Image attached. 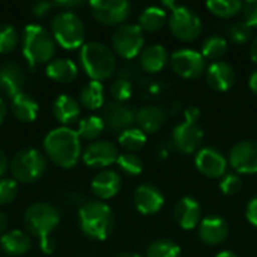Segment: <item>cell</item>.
I'll return each instance as SVG.
<instances>
[{
  "label": "cell",
  "mask_w": 257,
  "mask_h": 257,
  "mask_svg": "<svg viewBox=\"0 0 257 257\" xmlns=\"http://www.w3.org/2000/svg\"><path fill=\"white\" fill-rule=\"evenodd\" d=\"M11 113L20 122H33L38 117L39 104L32 95L20 92L11 99Z\"/></svg>",
  "instance_id": "28"
},
{
  "label": "cell",
  "mask_w": 257,
  "mask_h": 257,
  "mask_svg": "<svg viewBox=\"0 0 257 257\" xmlns=\"http://www.w3.org/2000/svg\"><path fill=\"white\" fill-rule=\"evenodd\" d=\"M0 248L9 256H24L32 248V238L27 232L14 229L0 238Z\"/></svg>",
  "instance_id": "26"
},
{
  "label": "cell",
  "mask_w": 257,
  "mask_h": 257,
  "mask_svg": "<svg viewBox=\"0 0 257 257\" xmlns=\"http://www.w3.org/2000/svg\"><path fill=\"white\" fill-rule=\"evenodd\" d=\"M26 81L24 69L15 62H3L0 63V93L3 96H9L11 99L23 92V86Z\"/></svg>",
  "instance_id": "22"
},
{
  "label": "cell",
  "mask_w": 257,
  "mask_h": 257,
  "mask_svg": "<svg viewBox=\"0 0 257 257\" xmlns=\"http://www.w3.org/2000/svg\"><path fill=\"white\" fill-rule=\"evenodd\" d=\"M50 32L56 42L66 50H75L84 45L86 27L81 17L74 11L57 12L51 20Z\"/></svg>",
  "instance_id": "5"
},
{
  "label": "cell",
  "mask_w": 257,
  "mask_h": 257,
  "mask_svg": "<svg viewBox=\"0 0 257 257\" xmlns=\"http://www.w3.org/2000/svg\"><path fill=\"white\" fill-rule=\"evenodd\" d=\"M175 220L184 230H194L199 227L202 217V206L197 199L191 196H185L178 200L175 206Z\"/></svg>",
  "instance_id": "21"
},
{
  "label": "cell",
  "mask_w": 257,
  "mask_h": 257,
  "mask_svg": "<svg viewBox=\"0 0 257 257\" xmlns=\"http://www.w3.org/2000/svg\"><path fill=\"white\" fill-rule=\"evenodd\" d=\"M203 130L199 123L191 122H181L172 131V143L175 149L184 155L197 154L203 142Z\"/></svg>",
  "instance_id": "14"
},
{
  "label": "cell",
  "mask_w": 257,
  "mask_h": 257,
  "mask_svg": "<svg viewBox=\"0 0 257 257\" xmlns=\"http://www.w3.org/2000/svg\"><path fill=\"white\" fill-rule=\"evenodd\" d=\"M184 117L185 122H191V123H197L199 117H200V110L196 105H190L184 110Z\"/></svg>",
  "instance_id": "45"
},
{
  "label": "cell",
  "mask_w": 257,
  "mask_h": 257,
  "mask_svg": "<svg viewBox=\"0 0 257 257\" xmlns=\"http://www.w3.org/2000/svg\"><path fill=\"white\" fill-rule=\"evenodd\" d=\"M133 200H134L136 209L143 215H155V214H158L163 209L164 203H166L164 193L158 187H155L152 184L139 185L136 188V191H134Z\"/></svg>",
  "instance_id": "17"
},
{
  "label": "cell",
  "mask_w": 257,
  "mask_h": 257,
  "mask_svg": "<svg viewBox=\"0 0 257 257\" xmlns=\"http://www.w3.org/2000/svg\"><path fill=\"white\" fill-rule=\"evenodd\" d=\"M226 51H227L226 38H223L220 35H212V36H208L203 41L200 53L206 60L217 62V60H221V57L226 54Z\"/></svg>",
  "instance_id": "34"
},
{
  "label": "cell",
  "mask_w": 257,
  "mask_h": 257,
  "mask_svg": "<svg viewBox=\"0 0 257 257\" xmlns=\"http://www.w3.org/2000/svg\"><path fill=\"white\" fill-rule=\"evenodd\" d=\"M140 68L148 74L161 72L166 65L170 62V54L167 53L166 47L161 44H151L143 48L139 56Z\"/></svg>",
  "instance_id": "25"
},
{
  "label": "cell",
  "mask_w": 257,
  "mask_h": 257,
  "mask_svg": "<svg viewBox=\"0 0 257 257\" xmlns=\"http://www.w3.org/2000/svg\"><path fill=\"white\" fill-rule=\"evenodd\" d=\"M248 86H250V90L257 96V69L251 72V75L248 78Z\"/></svg>",
  "instance_id": "50"
},
{
  "label": "cell",
  "mask_w": 257,
  "mask_h": 257,
  "mask_svg": "<svg viewBox=\"0 0 257 257\" xmlns=\"http://www.w3.org/2000/svg\"><path fill=\"white\" fill-rule=\"evenodd\" d=\"M78 224L89 239L105 241L114 229L113 209L102 200H89L78 209Z\"/></svg>",
  "instance_id": "4"
},
{
  "label": "cell",
  "mask_w": 257,
  "mask_h": 257,
  "mask_svg": "<svg viewBox=\"0 0 257 257\" xmlns=\"http://www.w3.org/2000/svg\"><path fill=\"white\" fill-rule=\"evenodd\" d=\"M54 6L60 8L62 11H72L75 8H80L83 5L81 0H57V2H53Z\"/></svg>",
  "instance_id": "46"
},
{
  "label": "cell",
  "mask_w": 257,
  "mask_h": 257,
  "mask_svg": "<svg viewBox=\"0 0 257 257\" xmlns=\"http://www.w3.org/2000/svg\"><path fill=\"white\" fill-rule=\"evenodd\" d=\"M253 32L254 30L245 21H236L227 27V36L236 45H245L250 42L253 39Z\"/></svg>",
  "instance_id": "37"
},
{
  "label": "cell",
  "mask_w": 257,
  "mask_h": 257,
  "mask_svg": "<svg viewBox=\"0 0 257 257\" xmlns=\"http://www.w3.org/2000/svg\"><path fill=\"white\" fill-rule=\"evenodd\" d=\"M242 15H244V21L253 30L257 29V0H248L244 3Z\"/></svg>",
  "instance_id": "42"
},
{
  "label": "cell",
  "mask_w": 257,
  "mask_h": 257,
  "mask_svg": "<svg viewBox=\"0 0 257 257\" xmlns=\"http://www.w3.org/2000/svg\"><path fill=\"white\" fill-rule=\"evenodd\" d=\"M242 188V179L238 173H229L224 175L220 181V190L226 196H233L239 193Z\"/></svg>",
  "instance_id": "41"
},
{
  "label": "cell",
  "mask_w": 257,
  "mask_h": 257,
  "mask_svg": "<svg viewBox=\"0 0 257 257\" xmlns=\"http://www.w3.org/2000/svg\"><path fill=\"white\" fill-rule=\"evenodd\" d=\"M245 217H247V220H248V223H250L251 226L257 227V196H254V197L248 202L247 209H245Z\"/></svg>",
  "instance_id": "44"
},
{
  "label": "cell",
  "mask_w": 257,
  "mask_h": 257,
  "mask_svg": "<svg viewBox=\"0 0 257 257\" xmlns=\"http://www.w3.org/2000/svg\"><path fill=\"white\" fill-rule=\"evenodd\" d=\"M20 35L17 29L9 23H0V54H8L20 44Z\"/></svg>",
  "instance_id": "36"
},
{
  "label": "cell",
  "mask_w": 257,
  "mask_h": 257,
  "mask_svg": "<svg viewBox=\"0 0 257 257\" xmlns=\"http://www.w3.org/2000/svg\"><path fill=\"white\" fill-rule=\"evenodd\" d=\"M105 102V90L102 83L90 80L80 90V105L87 110L102 108Z\"/></svg>",
  "instance_id": "30"
},
{
  "label": "cell",
  "mask_w": 257,
  "mask_h": 257,
  "mask_svg": "<svg viewBox=\"0 0 257 257\" xmlns=\"http://www.w3.org/2000/svg\"><path fill=\"white\" fill-rule=\"evenodd\" d=\"M167 120L164 108L158 105H145L136 111V125L146 136L158 133Z\"/></svg>",
  "instance_id": "24"
},
{
  "label": "cell",
  "mask_w": 257,
  "mask_h": 257,
  "mask_svg": "<svg viewBox=\"0 0 257 257\" xmlns=\"http://www.w3.org/2000/svg\"><path fill=\"white\" fill-rule=\"evenodd\" d=\"M170 66L173 72L185 80L200 78L208 68L206 59L200 51L193 48H179L170 54Z\"/></svg>",
  "instance_id": "10"
},
{
  "label": "cell",
  "mask_w": 257,
  "mask_h": 257,
  "mask_svg": "<svg viewBox=\"0 0 257 257\" xmlns=\"http://www.w3.org/2000/svg\"><path fill=\"white\" fill-rule=\"evenodd\" d=\"M44 151L56 166L72 169L81 158V139L71 126H57L44 137Z\"/></svg>",
  "instance_id": "1"
},
{
  "label": "cell",
  "mask_w": 257,
  "mask_h": 257,
  "mask_svg": "<svg viewBox=\"0 0 257 257\" xmlns=\"http://www.w3.org/2000/svg\"><path fill=\"white\" fill-rule=\"evenodd\" d=\"M215 257H239L236 253H233V251H230V250H224V251H220L218 254Z\"/></svg>",
  "instance_id": "53"
},
{
  "label": "cell",
  "mask_w": 257,
  "mask_h": 257,
  "mask_svg": "<svg viewBox=\"0 0 257 257\" xmlns=\"http://www.w3.org/2000/svg\"><path fill=\"white\" fill-rule=\"evenodd\" d=\"M206 81L215 92H227L233 87L236 81L235 68L226 60H217L206 68Z\"/></svg>",
  "instance_id": "19"
},
{
  "label": "cell",
  "mask_w": 257,
  "mask_h": 257,
  "mask_svg": "<svg viewBox=\"0 0 257 257\" xmlns=\"http://www.w3.org/2000/svg\"><path fill=\"white\" fill-rule=\"evenodd\" d=\"M53 116L62 123V126H69L80 120L81 114V105L80 101H77L74 96L68 93L59 95L51 105Z\"/></svg>",
  "instance_id": "23"
},
{
  "label": "cell",
  "mask_w": 257,
  "mask_h": 257,
  "mask_svg": "<svg viewBox=\"0 0 257 257\" xmlns=\"http://www.w3.org/2000/svg\"><path fill=\"white\" fill-rule=\"evenodd\" d=\"M116 164L120 169V172H123L128 176H139L143 172V161L140 157H137V154H120Z\"/></svg>",
  "instance_id": "38"
},
{
  "label": "cell",
  "mask_w": 257,
  "mask_h": 257,
  "mask_svg": "<svg viewBox=\"0 0 257 257\" xmlns=\"http://www.w3.org/2000/svg\"><path fill=\"white\" fill-rule=\"evenodd\" d=\"M11 173L17 182L30 184L42 178L47 170L45 155L35 148L20 149L11 160Z\"/></svg>",
  "instance_id": "7"
},
{
  "label": "cell",
  "mask_w": 257,
  "mask_h": 257,
  "mask_svg": "<svg viewBox=\"0 0 257 257\" xmlns=\"http://www.w3.org/2000/svg\"><path fill=\"white\" fill-rule=\"evenodd\" d=\"M18 196V182L14 178L0 179V205H9Z\"/></svg>",
  "instance_id": "40"
},
{
  "label": "cell",
  "mask_w": 257,
  "mask_h": 257,
  "mask_svg": "<svg viewBox=\"0 0 257 257\" xmlns=\"http://www.w3.org/2000/svg\"><path fill=\"white\" fill-rule=\"evenodd\" d=\"M167 26L172 35L182 42H193L203 32V23L199 14L184 5L178 6L170 12Z\"/></svg>",
  "instance_id": "8"
},
{
  "label": "cell",
  "mask_w": 257,
  "mask_h": 257,
  "mask_svg": "<svg viewBox=\"0 0 257 257\" xmlns=\"http://www.w3.org/2000/svg\"><path fill=\"white\" fill-rule=\"evenodd\" d=\"M167 11L161 6H149L139 17V27L143 33H157L167 23Z\"/></svg>",
  "instance_id": "29"
},
{
  "label": "cell",
  "mask_w": 257,
  "mask_h": 257,
  "mask_svg": "<svg viewBox=\"0 0 257 257\" xmlns=\"http://www.w3.org/2000/svg\"><path fill=\"white\" fill-rule=\"evenodd\" d=\"M117 142L119 145L130 154H136L137 151L143 149L146 142H148V136L137 126L128 128L125 131H122L117 136Z\"/></svg>",
  "instance_id": "33"
},
{
  "label": "cell",
  "mask_w": 257,
  "mask_h": 257,
  "mask_svg": "<svg viewBox=\"0 0 257 257\" xmlns=\"http://www.w3.org/2000/svg\"><path fill=\"white\" fill-rule=\"evenodd\" d=\"M54 3L53 2H48V0H38L35 3H32L30 6V12L35 15V17H45L51 9H53Z\"/></svg>",
  "instance_id": "43"
},
{
  "label": "cell",
  "mask_w": 257,
  "mask_h": 257,
  "mask_svg": "<svg viewBox=\"0 0 257 257\" xmlns=\"http://www.w3.org/2000/svg\"><path fill=\"white\" fill-rule=\"evenodd\" d=\"M143 48H145V33L139 27V24L125 23L114 30L111 36V50L114 51L116 56L125 60H131L140 56Z\"/></svg>",
  "instance_id": "9"
},
{
  "label": "cell",
  "mask_w": 257,
  "mask_h": 257,
  "mask_svg": "<svg viewBox=\"0 0 257 257\" xmlns=\"http://www.w3.org/2000/svg\"><path fill=\"white\" fill-rule=\"evenodd\" d=\"M8 169H9V160L6 157V154L0 149V179L8 172Z\"/></svg>",
  "instance_id": "48"
},
{
  "label": "cell",
  "mask_w": 257,
  "mask_h": 257,
  "mask_svg": "<svg viewBox=\"0 0 257 257\" xmlns=\"http://www.w3.org/2000/svg\"><path fill=\"white\" fill-rule=\"evenodd\" d=\"M194 164L203 176L211 179H221L226 175L229 161L220 149L214 146H203L197 151Z\"/></svg>",
  "instance_id": "13"
},
{
  "label": "cell",
  "mask_w": 257,
  "mask_h": 257,
  "mask_svg": "<svg viewBox=\"0 0 257 257\" xmlns=\"http://www.w3.org/2000/svg\"><path fill=\"white\" fill-rule=\"evenodd\" d=\"M93 18L104 26H122L130 18L133 6L126 0H92L89 3Z\"/></svg>",
  "instance_id": "11"
},
{
  "label": "cell",
  "mask_w": 257,
  "mask_h": 257,
  "mask_svg": "<svg viewBox=\"0 0 257 257\" xmlns=\"http://www.w3.org/2000/svg\"><path fill=\"white\" fill-rule=\"evenodd\" d=\"M117 146L110 140H95L83 151V161L89 167L105 169L114 164L119 158Z\"/></svg>",
  "instance_id": "15"
},
{
  "label": "cell",
  "mask_w": 257,
  "mask_h": 257,
  "mask_svg": "<svg viewBox=\"0 0 257 257\" xmlns=\"http://www.w3.org/2000/svg\"><path fill=\"white\" fill-rule=\"evenodd\" d=\"M6 114H8V105H6L5 99L0 96V125L3 123V120H5V117H6Z\"/></svg>",
  "instance_id": "52"
},
{
  "label": "cell",
  "mask_w": 257,
  "mask_h": 257,
  "mask_svg": "<svg viewBox=\"0 0 257 257\" xmlns=\"http://www.w3.org/2000/svg\"><path fill=\"white\" fill-rule=\"evenodd\" d=\"M39 247L42 250V253L45 254H51L56 250V242L51 236H47L44 239H39Z\"/></svg>",
  "instance_id": "47"
},
{
  "label": "cell",
  "mask_w": 257,
  "mask_h": 257,
  "mask_svg": "<svg viewBox=\"0 0 257 257\" xmlns=\"http://www.w3.org/2000/svg\"><path fill=\"white\" fill-rule=\"evenodd\" d=\"M227 161L238 175H256L257 140L247 139L233 145L229 152Z\"/></svg>",
  "instance_id": "12"
},
{
  "label": "cell",
  "mask_w": 257,
  "mask_h": 257,
  "mask_svg": "<svg viewBox=\"0 0 257 257\" xmlns=\"http://www.w3.org/2000/svg\"><path fill=\"white\" fill-rule=\"evenodd\" d=\"M229 230H230L229 223L220 215L205 217L197 227V233H199L200 241L209 247H215V245L223 244L229 236Z\"/></svg>",
  "instance_id": "18"
},
{
  "label": "cell",
  "mask_w": 257,
  "mask_h": 257,
  "mask_svg": "<svg viewBox=\"0 0 257 257\" xmlns=\"http://www.w3.org/2000/svg\"><path fill=\"white\" fill-rule=\"evenodd\" d=\"M250 57H251L253 63L257 65V36L253 38V41H251V45H250Z\"/></svg>",
  "instance_id": "51"
},
{
  "label": "cell",
  "mask_w": 257,
  "mask_h": 257,
  "mask_svg": "<svg viewBox=\"0 0 257 257\" xmlns=\"http://www.w3.org/2000/svg\"><path fill=\"white\" fill-rule=\"evenodd\" d=\"M206 8L209 12L218 18H235L244 9V2L241 0H209L206 2Z\"/></svg>",
  "instance_id": "32"
},
{
  "label": "cell",
  "mask_w": 257,
  "mask_h": 257,
  "mask_svg": "<svg viewBox=\"0 0 257 257\" xmlns=\"http://www.w3.org/2000/svg\"><path fill=\"white\" fill-rule=\"evenodd\" d=\"M133 83L125 78H116L110 86V96L114 102H126L133 96Z\"/></svg>",
  "instance_id": "39"
},
{
  "label": "cell",
  "mask_w": 257,
  "mask_h": 257,
  "mask_svg": "<svg viewBox=\"0 0 257 257\" xmlns=\"http://www.w3.org/2000/svg\"><path fill=\"white\" fill-rule=\"evenodd\" d=\"M104 130H105V123H104L102 117L98 114H90V116H86L78 120L75 131L81 140H87L92 143V142L98 140V137L102 134Z\"/></svg>",
  "instance_id": "31"
},
{
  "label": "cell",
  "mask_w": 257,
  "mask_h": 257,
  "mask_svg": "<svg viewBox=\"0 0 257 257\" xmlns=\"http://www.w3.org/2000/svg\"><path fill=\"white\" fill-rule=\"evenodd\" d=\"M122 188V178L117 172L111 169H102L99 170L90 182V190L92 193L98 197V200H108L114 196Z\"/></svg>",
  "instance_id": "20"
},
{
  "label": "cell",
  "mask_w": 257,
  "mask_h": 257,
  "mask_svg": "<svg viewBox=\"0 0 257 257\" xmlns=\"http://www.w3.org/2000/svg\"><path fill=\"white\" fill-rule=\"evenodd\" d=\"M117 257H142V256H140V254H137V253H133V251H126V253L119 254Z\"/></svg>",
  "instance_id": "54"
},
{
  "label": "cell",
  "mask_w": 257,
  "mask_h": 257,
  "mask_svg": "<svg viewBox=\"0 0 257 257\" xmlns=\"http://www.w3.org/2000/svg\"><path fill=\"white\" fill-rule=\"evenodd\" d=\"M8 232V217L5 212L0 211V238Z\"/></svg>",
  "instance_id": "49"
},
{
  "label": "cell",
  "mask_w": 257,
  "mask_h": 257,
  "mask_svg": "<svg viewBox=\"0 0 257 257\" xmlns=\"http://www.w3.org/2000/svg\"><path fill=\"white\" fill-rule=\"evenodd\" d=\"M102 120L105 128L114 133H122L136 125V110L125 102H107L102 107Z\"/></svg>",
  "instance_id": "16"
},
{
  "label": "cell",
  "mask_w": 257,
  "mask_h": 257,
  "mask_svg": "<svg viewBox=\"0 0 257 257\" xmlns=\"http://www.w3.org/2000/svg\"><path fill=\"white\" fill-rule=\"evenodd\" d=\"M21 50L30 69L54 59L57 42L51 32L41 24H27L21 33Z\"/></svg>",
  "instance_id": "2"
},
{
  "label": "cell",
  "mask_w": 257,
  "mask_h": 257,
  "mask_svg": "<svg viewBox=\"0 0 257 257\" xmlns=\"http://www.w3.org/2000/svg\"><path fill=\"white\" fill-rule=\"evenodd\" d=\"M80 66L90 80L102 83L113 77L117 60L108 45L99 41H89L80 48Z\"/></svg>",
  "instance_id": "3"
},
{
  "label": "cell",
  "mask_w": 257,
  "mask_h": 257,
  "mask_svg": "<svg viewBox=\"0 0 257 257\" xmlns=\"http://www.w3.org/2000/svg\"><path fill=\"white\" fill-rule=\"evenodd\" d=\"M60 221L59 209L50 202H35L29 205L23 215V224L26 230L39 239H44L53 233Z\"/></svg>",
  "instance_id": "6"
},
{
  "label": "cell",
  "mask_w": 257,
  "mask_h": 257,
  "mask_svg": "<svg viewBox=\"0 0 257 257\" xmlns=\"http://www.w3.org/2000/svg\"><path fill=\"white\" fill-rule=\"evenodd\" d=\"M47 77L57 83H71L78 75V66L74 60L68 57H54L47 63Z\"/></svg>",
  "instance_id": "27"
},
{
  "label": "cell",
  "mask_w": 257,
  "mask_h": 257,
  "mask_svg": "<svg viewBox=\"0 0 257 257\" xmlns=\"http://www.w3.org/2000/svg\"><path fill=\"white\" fill-rule=\"evenodd\" d=\"M146 257H182V250L170 239H158L148 247Z\"/></svg>",
  "instance_id": "35"
}]
</instances>
